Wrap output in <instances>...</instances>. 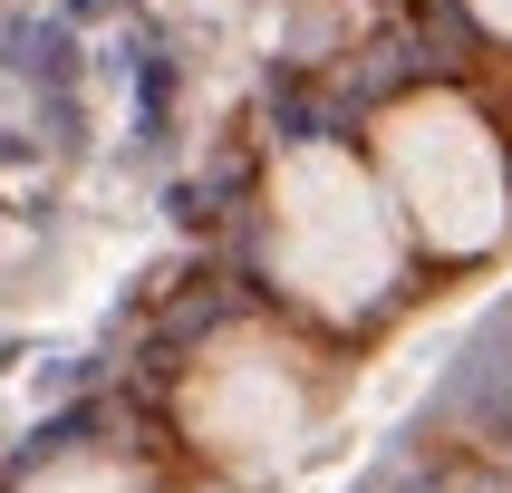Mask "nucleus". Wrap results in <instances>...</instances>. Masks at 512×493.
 Here are the masks:
<instances>
[{
    "instance_id": "nucleus-1",
    "label": "nucleus",
    "mask_w": 512,
    "mask_h": 493,
    "mask_svg": "<svg viewBox=\"0 0 512 493\" xmlns=\"http://www.w3.org/2000/svg\"><path fill=\"white\" fill-rule=\"evenodd\" d=\"M261 261L310 319H368L406 271V223L348 145H290L261 184Z\"/></svg>"
},
{
    "instance_id": "nucleus-2",
    "label": "nucleus",
    "mask_w": 512,
    "mask_h": 493,
    "mask_svg": "<svg viewBox=\"0 0 512 493\" xmlns=\"http://www.w3.org/2000/svg\"><path fill=\"white\" fill-rule=\"evenodd\" d=\"M377 184L397 223L445 261H484L512 232V155L493 116L455 87H416L377 116Z\"/></svg>"
},
{
    "instance_id": "nucleus-3",
    "label": "nucleus",
    "mask_w": 512,
    "mask_h": 493,
    "mask_svg": "<svg viewBox=\"0 0 512 493\" xmlns=\"http://www.w3.org/2000/svg\"><path fill=\"white\" fill-rule=\"evenodd\" d=\"M319 416H329L319 358L300 339H281V329H261V319L213 329V339L184 358V377H174V426H184V445H194L203 464L242 474V484L300 464Z\"/></svg>"
},
{
    "instance_id": "nucleus-4",
    "label": "nucleus",
    "mask_w": 512,
    "mask_h": 493,
    "mask_svg": "<svg viewBox=\"0 0 512 493\" xmlns=\"http://www.w3.org/2000/svg\"><path fill=\"white\" fill-rule=\"evenodd\" d=\"M20 493H145V474L126 455H58V464H39Z\"/></svg>"
},
{
    "instance_id": "nucleus-5",
    "label": "nucleus",
    "mask_w": 512,
    "mask_h": 493,
    "mask_svg": "<svg viewBox=\"0 0 512 493\" xmlns=\"http://www.w3.org/2000/svg\"><path fill=\"white\" fill-rule=\"evenodd\" d=\"M464 10L484 20V39H503V49H512V0H464Z\"/></svg>"
}]
</instances>
